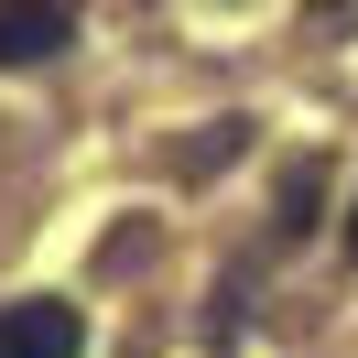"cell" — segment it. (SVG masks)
Listing matches in <instances>:
<instances>
[{
  "label": "cell",
  "mask_w": 358,
  "mask_h": 358,
  "mask_svg": "<svg viewBox=\"0 0 358 358\" xmlns=\"http://www.w3.org/2000/svg\"><path fill=\"white\" fill-rule=\"evenodd\" d=\"M0 358H87V315L66 293H22L0 304Z\"/></svg>",
  "instance_id": "cell-1"
},
{
  "label": "cell",
  "mask_w": 358,
  "mask_h": 358,
  "mask_svg": "<svg viewBox=\"0 0 358 358\" xmlns=\"http://www.w3.org/2000/svg\"><path fill=\"white\" fill-rule=\"evenodd\" d=\"M315 185H326V163H282V217H271V239H304L315 228Z\"/></svg>",
  "instance_id": "cell-3"
},
{
  "label": "cell",
  "mask_w": 358,
  "mask_h": 358,
  "mask_svg": "<svg viewBox=\"0 0 358 358\" xmlns=\"http://www.w3.org/2000/svg\"><path fill=\"white\" fill-rule=\"evenodd\" d=\"M76 44V11L66 0H0V66H44V55Z\"/></svg>",
  "instance_id": "cell-2"
},
{
  "label": "cell",
  "mask_w": 358,
  "mask_h": 358,
  "mask_svg": "<svg viewBox=\"0 0 358 358\" xmlns=\"http://www.w3.org/2000/svg\"><path fill=\"white\" fill-rule=\"evenodd\" d=\"M348 261H358V206H348Z\"/></svg>",
  "instance_id": "cell-4"
},
{
  "label": "cell",
  "mask_w": 358,
  "mask_h": 358,
  "mask_svg": "<svg viewBox=\"0 0 358 358\" xmlns=\"http://www.w3.org/2000/svg\"><path fill=\"white\" fill-rule=\"evenodd\" d=\"M315 11H326V0H315Z\"/></svg>",
  "instance_id": "cell-5"
}]
</instances>
